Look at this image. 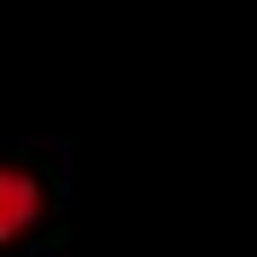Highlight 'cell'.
I'll return each mask as SVG.
<instances>
[{"instance_id":"cell-1","label":"cell","mask_w":257,"mask_h":257,"mask_svg":"<svg viewBox=\"0 0 257 257\" xmlns=\"http://www.w3.org/2000/svg\"><path fill=\"white\" fill-rule=\"evenodd\" d=\"M41 210H47L41 176L24 170V164H0V251L30 234V228L41 222Z\"/></svg>"}]
</instances>
